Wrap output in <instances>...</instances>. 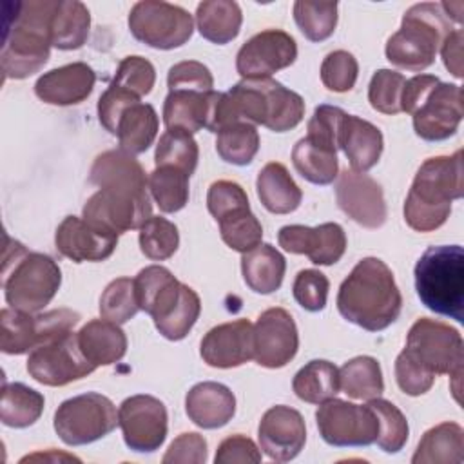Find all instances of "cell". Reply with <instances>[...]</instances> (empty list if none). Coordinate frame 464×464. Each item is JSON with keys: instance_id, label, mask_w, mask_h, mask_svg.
Segmentation results:
<instances>
[{"instance_id": "obj_1", "label": "cell", "mask_w": 464, "mask_h": 464, "mask_svg": "<svg viewBox=\"0 0 464 464\" xmlns=\"http://www.w3.org/2000/svg\"><path fill=\"white\" fill-rule=\"evenodd\" d=\"M89 179L100 187L83 205V219L94 228L120 236L140 228L152 216L149 179L132 154L121 149L102 152Z\"/></svg>"}, {"instance_id": "obj_2", "label": "cell", "mask_w": 464, "mask_h": 464, "mask_svg": "<svg viewBox=\"0 0 464 464\" xmlns=\"http://www.w3.org/2000/svg\"><path fill=\"white\" fill-rule=\"evenodd\" d=\"M401 308L402 295L393 272L379 257L361 259L337 294L339 314L368 332L388 328L399 317Z\"/></svg>"}, {"instance_id": "obj_3", "label": "cell", "mask_w": 464, "mask_h": 464, "mask_svg": "<svg viewBox=\"0 0 464 464\" xmlns=\"http://www.w3.org/2000/svg\"><path fill=\"white\" fill-rule=\"evenodd\" d=\"M462 150L428 158L417 170L404 203V219L417 232H431L446 223L451 201L462 198Z\"/></svg>"}, {"instance_id": "obj_4", "label": "cell", "mask_w": 464, "mask_h": 464, "mask_svg": "<svg viewBox=\"0 0 464 464\" xmlns=\"http://www.w3.org/2000/svg\"><path fill=\"white\" fill-rule=\"evenodd\" d=\"M56 0L16 2L9 14L2 45V72L5 78L22 80L38 72L49 60V24Z\"/></svg>"}, {"instance_id": "obj_5", "label": "cell", "mask_w": 464, "mask_h": 464, "mask_svg": "<svg viewBox=\"0 0 464 464\" xmlns=\"http://www.w3.org/2000/svg\"><path fill=\"white\" fill-rule=\"evenodd\" d=\"M2 285L11 308L36 314L56 295L62 285V270L53 257L27 252L22 243L5 234Z\"/></svg>"}, {"instance_id": "obj_6", "label": "cell", "mask_w": 464, "mask_h": 464, "mask_svg": "<svg viewBox=\"0 0 464 464\" xmlns=\"http://www.w3.org/2000/svg\"><path fill=\"white\" fill-rule=\"evenodd\" d=\"M451 31V20L440 4H415L404 13L401 29L388 38L386 58L399 69L420 72L435 62L444 38Z\"/></svg>"}, {"instance_id": "obj_7", "label": "cell", "mask_w": 464, "mask_h": 464, "mask_svg": "<svg viewBox=\"0 0 464 464\" xmlns=\"http://www.w3.org/2000/svg\"><path fill=\"white\" fill-rule=\"evenodd\" d=\"M422 304L444 317L464 321V252L459 245L430 246L415 265Z\"/></svg>"}, {"instance_id": "obj_8", "label": "cell", "mask_w": 464, "mask_h": 464, "mask_svg": "<svg viewBox=\"0 0 464 464\" xmlns=\"http://www.w3.org/2000/svg\"><path fill=\"white\" fill-rule=\"evenodd\" d=\"M402 352L433 375L448 373L451 379L462 377V337L448 323L430 317L417 319L408 332Z\"/></svg>"}, {"instance_id": "obj_9", "label": "cell", "mask_w": 464, "mask_h": 464, "mask_svg": "<svg viewBox=\"0 0 464 464\" xmlns=\"http://www.w3.org/2000/svg\"><path fill=\"white\" fill-rule=\"evenodd\" d=\"M116 426V406L109 397L96 392L63 401L54 413V430L69 446L91 444L109 435Z\"/></svg>"}, {"instance_id": "obj_10", "label": "cell", "mask_w": 464, "mask_h": 464, "mask_svg": "<svg viewBox=\"0 0 464 464\" xmlns=\"http://www.w3.org/2000/svg\"><path fill=\"white\" fill-rule=\"evenodd\" d=\"M80 321V314L58 308L45 314L4 308L0 314V348L4 353L20 355L34 350L42 343L71 332Z\"/></svg>"}, {"instance_id": "obj_11", "label": "cell", "mask_w": 464, "mask_h": 464, "mask_svg": "<svg viewBox=\"0 0 464 464\" xmlns=\"http://www.w3.org/2000/svg\"><path fill=\"white\" fill-rule=\"evenodd\" d=\"M132 36L154 49H174L188 42L194 31L192 14L169 2H136L129 13Z\"/></svg>"}, {"instance_id": "obj_12", "label": "cell", "mask_w": 464, "mask_h": 464, "mask_svg": "<svg viewBox=\"0 0 464 464\" xmlns=\"http://www.w3.org/2000/svg\"><path fill=\"white\" fill-rule=\"evenodd\" d=\"M94 370L96 366L82 353L78 334L72 330L42 343L27 357L29 375L45 386H65Z\"/></svg>"}, {"instance_id": "obj_13", "label": "cell", "mask_w": 464, "mask_h": 464, "mask_svg": "<svg viewBox=\"0 0 464 464\" xmlns=\"http://www.w3.org/2000/svg\"><path fill=\"white\" fill-rule=\"evenodd\" d=\"M315 420L323 440L337 448L370 446L379 433L377 415L368 404L359 406L335 397L319 404Z\"/></svg>"}, {"instance_id": "obj_14", "label": "cell", "mask_w": 464, "mask_h": 464, "mask_svg": "<svg viewBox=\"0 0 464 464\" xmlns=\"http://www.w3.org/2000/svg\"><path fill=\"white\" fill-rule=\"evenodd\" d=\"M125 444L138 453L156 451L167 437V408L152 395L127 397L118 408Z\"/></svg>"}, {"instance_id": "obj_15", "label": "cell", "mask_w": 464, "mask_h": 464, "mask_svg": "<svg viewBox=\"0 0 464 464\" xmlns=\"http://www.w3.org/2000/svg\"><path fill=\"white\" fill-rule=\"evenodd\" d=\"M297 58L295 40L281 29H266L246 40L236 56V69L243 80L270 78L290 67Z\"/></svg>"}, {"instance_id": "obj_16", "label": "cell", "mask_w": 464, "mask_h": 464, "mask_svg": "<svg viewBox=\"0 0 464 464\" xmlns=\"http://www.w3.org/2000/svg\"><path fill=\"white\" fill-rule=\"evenodd\" d=\"M411 116L419 138L426 141L448 140L457 132L464 116L460 85L439 82Z\"/></svg>"}, {"instance_id": "obj_17", "label": "cell", "mask_w": 464, "mask_h": 464, "mask_svg": "<svg viewBox=\"0 0 464 464\" xmlns=\"http://www.w3.org/2000/svg\"><path fill=\"white\" fill-rule=\"evenodd\" d=\"M299 346L297 326L285 308L265 310L254 324V359L265 368H283Z\"/></svg>"}, {"instance_id": "obj_18", "label": "cell", "mask_w": 464, "mask_h": 464, "mask_svg": "<svg viewBox=\"0 0 464 464\" xmlns=\"http://www.w3.org/2000/svg\"><path fill=\"white\" fill-rule=\"evenodd\" d=\"M339 208L364 228H379L384 225L388 210L381 185L364 172L344 170L335 185Z\"/></svg>"}, {"instance_id": "obj_19", "label": "cell", "mask_w": 464, "mask_h": 464, "mask_svg": "<svg viewBox=\"0 0 464 464\" xmlns=\"http://www.w3.org/2000/svg\"><path fill=\"white\" fill-rule=\"evenodd\" d=\"M257 437L266 457L277 462L292 460L306 442L303 415L290 406H272L259 420Z\"/></svg>"}, {"instance_id": "obj_20", "label": "cell", "mask_w": 464, "mask_h": 464, "mask_svg": "<svg viewBox=\"0 0 464 464\" xmlns=\"http://www.w3.org/2000/svg\"><path fill=\"white\" fill-rule=\"evenodd\" d=\"M277 241L283 250L304 254L314 265H334L346 250V236L337 223H323L317 227L286 225L279 230Z\"/></svg>"}, {"instance_id": "obj_21", "label": "cell", "mask_w": 464, "mask_h": 464, "mask_svg": "<svg viewBox=\"0 0 464 464\" xmlns=\"http://www.w3.org/2000/svg\"><path fill=\"white\" fill-rule=\"evenodd\" d=\"M199 353L208 366L236 368L254 359V324L236 319L210 328L201 339Z\"/></svg>"}, {"instance_id": "obj_22", "label": "cell", "mask_w": 464, "mask_h": 464, "mask_svg": "<svg viewBox=\"0 0 464 464\" xmlns=\"http://www.w3.org/2000/svg\"><path fill=\"white\" fill-rule=\"evenodd\" d=\"M54 243L58 252L74 263L103 261L114 252L118 236L94 228L82 218L67 216L56 228Z\"/></svg>"}, {"instance_id": "obj_23", "label": "cell", "mask_w": 464, "mask_h": 464, "mask_svg": "<svg viewBox=\"0 0 464 464\" xmlns=\"http://www.w3.org/2000/svg\"><path fill=\"white\" fill-rule=\"evenodd\" d=\"M96 74L83 62H72L42 74L34 83L36 96L51 105H74L94 89Z\"/></svg>"}, {"instance_id": "obj_24", "label": "cell", "mask_w": 464, "mask_h": 464, "mask_svg": "<svg viewBox=\"0 0 464 464\" xmlns=\"http://www.w3.org/2000/svg\"><path fill=\"white\" fill-rule=\"evenodd\" d=\"M185 410L196 426L203 430H216L232 420L236 413V397L225 384L205 381L188 390L185 397Z\"/></svg>"}, {"instance_id": "obj_25", "label": "cell", "mask_w": 464, "mask_h": 464, "mask_svg": "<svg viewBox=\"0 0 464 464\" xmlns=\"http://www.w3.org/2000/svg\"><path fill=\"white\" fill-rule=\"evenodd\" d=\"M183 283H179L172 272L160 265L145 266L134 277V290L140 310L147 312L154 323L170 314L181 297Z\"/></svg>"}, {"instance_id": "obj_26", "label": "cell", "mask_w": 464, "mask_h": 464, "mask_svg": "<svg viewBox=\"0 0 464 464\" xmlns=\"http://www.w3.org/2000/svg\"><path fill=\"white\" fill-rule=\"evenodd\" d=\"M382 132L370 121L344 114L339 127V149L346 154L352 170H370L382 154Z\"/></svg>"}, {"instance_id": "obj_27", "label": "cell", "mask_w": 464, "mask_h": 464, "mask_svg": "<svg viewBox=\"0 0 464 464\" xmlns=\"http://www.w3.org/2000/svg\"><path fill=\"white\" fill-rule=\"evenodd\" d=\"M82 353L98 368L118 362L127 352V337L120 324L107 319H92L78 332Z\"/></svg>"}, {"instance_id": "obj_28", "label": "cell", "mask_w": 464, "mask_h": 464, "mask_svg": "<svg viewBox=\"0 0 464 464\" xmlns=\"http://www.w3.org/2000/svg\"><path fill=\"white\" fill-rule=\"evenodd\" d=\"M256 188L259 201L272 214H290L303 199L301 188L279 161H270L259 170Z\"/></svg>"}, {"instance_id": "obj_29", "label": "cell", "mask_w": 464, "mask_h": 464, "mask_svg": "<svg viewBox=\"0 0 464 464\" xmlns=\"http://www.w3.org/2000/svg\"><path fill=\"white\" fill-rule=\"evenodd\" d=\"M286 261L283 254L268 245L261 243L256 248L248 250L241 257V272L246 286L256 294H272L276 292L285 277Z\"/></svg>"}, {"instance_id": "obj_30", "label": "cell", "mask_w": 464, "mask_h": 464, "mask_svg": "<svg viewBox=\"0 0 464 464\" xmlns=\"http://www.w3.org/2000/svg\"><path fill=\"white\" fill-rule=\"evenodd\" d=\"M212 92L169 91L163 103V123L167 129H181L190 134L207 129Z\"/></svg>"}, {"instance_id": "obj_31", "label": "cell", "mask_w": 464, "mask_h": 464, "mask_svg": "<svg viewBox=\"0 0 464 464\" xmlns=\"http://www.w3.org/2000/svg\"><path fill=\"white\" fill-rule=\"evenodd\" d=\"M464 459V430L457 422H442L428 430L413 457V464H460Z\"/></svg>"}, {"instance_id": "obj_32", "label": "cell", "mask_w": 464, "mask_h": 464, "mask_svg": "<svg viewBox=\"0 0 464 464\" xmlns=\"http://www.w3.org/2000/svg\"><path fill=\"white\" fill-rule=\"evenodd\" d=\"M158 125V114L150 103H132L123 111L116 127L120 149L132 156L145 152L156 140Z\"/></svg>"}, {"instance_id": "obj_33", "label": "cell", "mask_w": 464, "mask_h": 464, "mask_svg": "<svg viewBox=\"0 0 464 464\" xmlns=\"http://www.w3.org/2000/svg\"><path fill=\"white\" fill-rule=\"evenodd\" d=\"M241 9L232 0H205L198 4L196 24L203 38L212 44H228L239 34Z\"/></svg>"}, {"instance_id": "obj_34", "label": "cell", "mask_w": 464, "mask_h": 464, "mask_svg": "<svg viewBox=\"0 0 464 464\" xmlns=\"http://www.w3.org/2000/svg\"><path fill=\"white\" fill-rule=\"evenodd\" d=\"M89 27H91V14L82 2L78 0L58 2L49 24L51 45L62 51L80 49L87 40Z\"/></svg>"}, {"instance_id": "obj_35", "label": "cell", "mask_w": 464, "mask_h": 464, "mask_svg": "<svg viewBox=\"0 0 464 464\" xmlns=\"http://www.w3.org/2000/svg\"><path fill=\"white\" fill-rule=\"evenodd\" d=\"M292 163L295 170L314 185H330L339 172L337 150L310 138H301L292 149Z\"/></svg>"}, {"instance_id": "obj_36", "label": "cell", "mask_w": 464, "mask_h": 464, "mask_svg": "<svg viewBox=\"0 0 464 464\" xmlns=\"http://www.w3.org/2000/svg\"><path fill=\"white\" fill-rule=\"evenodd\" d=\"M292 388L301 401L321 404L339 393V370L330 361L314 359L294 375Z\"/></svg>"}, {"instance_id": "obj_37", "label": "cell", "mask_w": 464, "mask_h": 464, "mask_svg": "<svg viewBox=\"0 0 464 464\" xmlns=\"http://www.w3.org/2000/svg\"><path fill=\"white\" fill-rule=\"evenodd\" d=\"M44 395L22 382H4L0 420L9 428H27L34 424L44 411Z\"/></svg>"}, {"instance_id": "obj_38", "label": "cell", "mask_w": 464, "mask_h": 464, "mask_svg": "<svg viewBox=\"0 0 464 464\" xmlns=\"http://www.w3.org/2000/svg\"><path fill=\"white\" fill-rule=\"evenodd\" d=\"M341 390L352 399H375L384 392L382 372L377 359L359 355L346 361L339 370Z\"/></svg>"}, {"instance_id": "obj_39", "label": "cell", "mask_w": 464, "mask_h": 464, "mask_svg": "<svg viewBox=\"0 0 464 464\" xmlns=\"http://www.w3.org/2000/svg\"><path fill=\"white\" fill-rule=\"evenodd\" d=\"M266 98H268V116L265 127L274 132H285L297 127L304 116L303 98L286 89L283 83L266 78Z\"/></svg>"}, {"instance_id": "obj_40", "label": "cell", "mask_w": 464, "mask_h": 464, "mask_svg": "<svg viewBox=\"0 0 464 464\" xmlns=\"http://www.w3.org/2000/svg\"><path fill=\"white\" fill-rule=\"evenodd\" d=\"M216 150L219 158L232 165H248L259 150V134L256 125L236 121L218 130Z\"/></svg>"}, {"instance_id": "obj_41", "label": "cell", "mask_w": 464, "mask_h": 464, "mask_svg": "<svg viewBox=\"0 0 464 464\" xmlns=\"http://www.w3.org/2000/svg\"><path fill=\"white\" fill-rule=\"evenodd\" d=\"M188 174L176 167H156L149 176V190L161 212L181 210L188 201Z\"/></svg>"}, {"instance_id": "obj_42", "label": "cell", "mask_w": 464, "mask_h": 464, "mask_svg": "<svg viewBox=\"0 0 464 464\" xmlns=\"http://www.w3.org/2000/svg\"><path fill=\"white\" fill-rule=\"evenodd\" d=\"M198 160L199 149L190 132L181 129H167L161 134L154 154L156 167L169 165L192 176L198 167Z\"/></svg>"}, {"instance_id": "obj_43", "label": "cell", "mask_w": 464, "mask_h": 464, "mask_svg": "<svg viewBox=\"0 0 464 464\" xmlns=\"http://www.w3.org/2000/svg\"><path fill=\"white\" fill-rule=\"evenodd\" d=\"M221 239L236 252H248L261 245L263 227L250 212V207H239L218 219Z\"/></svg>"}, {"instance_id": "obj_44", "label": "cell", "mask_w": 464, "mask_h": 464, "mask_svg": "<svg viewBox=\"0 0 464 464\" xmlns=\"http://www.w3.org/2000/svg\"><path fill=\"white\" fill-rule=\"evenodd\" d=\"M294 20L301 33L310 42H323L330 38L337 25L335 2H310L297 0L294 4Z\"/></svg>"}, {"instance_id": "obj_45", "label": "cell", "mask_w": 464, "mask_h": 464, "mask_svg": "<svg viewBox=\"0 0 464 464\" xmlns=\"http://www.w3.org/2000/svg\"><path fill=\"white\" fill-rule=\"evenodd\" d=\"M368 406L375 411L379 420V433H377V446L386 453H397L404 448L408 440V420L402 411L386 399L375 397L368 401Z\"/></svg>"}, {"instance_id": "obj_46", "label": "cell", "mask_w": 464, "mask_h": 464, "mask_svg": "<svg viewBox=\"0 0 464 464\" xmlns=\"http://www.w3.org/2000/svg\"><path fill=\"white\" fill-rule=\"evenodd\" d=\"M179 234L174 223L161 216H150L140 227V248L152 261H165L178 250Z\"/></svg>"}, {"instance_id": "obj_47", "label": "cell", "mask_w": 464, "mask_h": 464, "mask_svg": "<svg viewBox=\"0 0 464 464\" xmlns=\"http://www.w3.org/2000/svg\"><path fill=\"white\" fill-rule=\"evenodd\" d=\"M134 279L118 277L111 281L100 297V315L116 324H123L138 314Z\"/></svg>"}, {"instance_id": "obj_48", "label": "cell", "mask_w": 464, "mask_h": 464, "mask_svg": "<svg viewBox=\"0 0 464 464\" xmlns=\"http://www.w3.org/2000/svg\"><path fill=\"white\" fill-rule=\"evenodd\" d=\"M199 312H201L199 295L190 286L183 285L181 297L176 303V306L170 310L167 317H163L154 324L163 337L170 341H179L192 330V326L199 317Z\"/></svg>"}, {"instance_id": "obj_49", "label": "cell", "mask_w": 464, "mask_h": 464, "mask_svg": "<svg viewBox=\"0 0 464 464\" xmlns=\"http://www.w3.org/2000/svg\"><path fill=\"white\" fill-rule=\"evenodd\" d=\"M406 78L392 69H379L370 80L368 85V102L370 105L382 114L401 112V96Z\"/></svg>"}, {"instance_id": "obj_50", "label": "cell", "mask_w": 464, "mask_h": 464, "mask_svg": "<svg viewBox=\"0 0 464 464\" xmlns=\"http://www.w3.org/2000/svg\"><path fill=\"white\" fill-rule=\"evenodd\" d=\"M359 72L357 60L348 51H334L321 63V82L334 92H346L355 85Z\"/></svg>"}, {"instance_id": "obj_51", "label": "cell", "mask_w": 464, "mask_h": 464, "mask_svg": "<svg viewBox=\"0 0 464 464\" xmlns=\"http://www.w3.org/2000/svg\"><path fill=\"white\" fill-rule=\"evenodd\" d=\"M156 82L154 65L143 56H125L116 71L112 80L114 85H120L138 98L149 94Z\"/></svg>"}, {"instance_id": "obj_52", "label": "cell", "mask_w": 464, "mask_h": 464, "mask_svg": "<svg viewBox=\"0 0 464 464\" xmlns=\"http://www.w3.org/2000/svg\"><path fill=\"white\" fill-rule=\"evenodd\" d=\"M328 277L314 268H306L297 272L294 279V299L308 312H319L326 306L328 297Z\"/></svg>"}, {"instance_id": "obj_53", "label": "cell", "mask_w": 464, "mask_h": 464, "mask_svg": "<svg viewBox=\"0 0 464 464\" xmlns=\"http://www.w3.org/2000/svg\"><path fill=\"white\" fill-rule=\"evenodd\" d=\"M169 91H198L208 92L214 87L212 72L207 65L196 60H185L169 69L167 74Z\"/></svg>"}, {"instance_id": "obj_54", "label": "cell", "mask_w": 464, "mask_h": 464, "mask_svg": "<svg viewBox=\"0 0 464 464\" xmlns=\"http://www.w3.org/2000/svg\"><path fill=\"white\" fill-rule=\"evenodd\" d=\"M346 112L334 105H319L314 111V116L308 121L306 127V138L312 141H317L321 145L339 149V127L341 120Z\"/></svg>"}, {"instance_id": "obj_55", "label": "cell", "mask_w": 464, "mask_h": 464, "mask_svg": "<svg viewBox=\"0 0 464 464\" xmlns=\"http://www.w3.org/2000/svg\"><path fill=\"white\" fill-rule=\"evenodd\" d=\"M140 98L136 94H132L130 91L111 83L107 87V91L100 96L98 100V120L100 123L116 136V127L120 121V116L123 114V111L127 107H130L132 103H138Z\"/></svg>"}, {"instance_id": "obj_56", "label": "cell", "mask_w": 464, "mask_h": 464, "mask_svg": "<svg viewBox=\"0 0 464 464\" xmlns=\"http://www.w3.org/2000/svg\"><path fill=\"white\" fill-rule=\"evenodd\" d=\"M207 207H208V212L218 221L221 216H225L234 208L248 207V198L245 188L239 183L219 179V181H214L208 188Z\"/></svg>"}, {"instance_id": "obj_57", "label": "cell", "mask_w": 464, "mask_h": 464, "mask_svg": "<svg viewBox=\"0 0 464 464\" xmlns=\"http://www.w3.org/2000/svg\"><path fill=\"white\" fill-rule=\"evenodd\" d=\"M395 379L399 388L411 397L426 393L435 381V375L417 364L411 357L401 352L395 359Z\"/></svg>"}, {"instance_id": "obj_58", "label": "cell", "mask_w": 464, "mask_h": 464, "mask_svg": "<svg viewBox=\"0 0 464 464\" xmlns=\"http://www.w3.org/2000/svg\"><path fill=\"white\" fill-rule=\"evenodd\" d=\"M207 460V440L194 431L181 433L172 440L167 453L163 455V464L174 462H194L201 464Z\"/></svg>"}, {"instance_id": "obj_59", "label": "cell", "mask_w": 464, "mask_h": 464, "mask_svg": "<svg viewBox=\"0 0 464 464\" xmlns=\"http://www.w3.org/2000/svg\"><path fill=\"white\" fill-rule=\"evenodd\" d=\"M214 462L216 464H236V462L256 464V462H261V451L252 439L245 435H230L218 446Z\"/></svg>"}, {"instance_id": "obj_60", "label": "cell", "mask_w": 464, "mask_h": 464, "mask_svg": "<svg viewBox=\"0 0 464 464\" xmlns=\"http://www.w3.org/2000/svg\"><path fill=\"white\" fill-rule=\"evenodd\" d=\"M440 80L433 74H417L410 80H406L402 96H401V111L413 114L419 105L424 102V98L430 94V91L439 83Z\"/></svg>"}, {"instance_id": "obj_61", "label": "cell", "mask_w": 464, "mask_h": 464, "mask_svg": "<svg viewBox=\"0 0 464 464\" xmlns=\"http://www.w3.org/2000/svg\"><path fill=\"white\" fill-rule=\"evenodd\" d=\"M462 40L464 33L460 27H457L444 38L440 45L442 62L455 78H462Z\"/></svg>"}, {"instance_id": "obj_62", "label": "cell", "mask_w": 464, "mask_h": 464, "mask_svg": "<svg viewBox=\"0 0 464 464\" xmlns=\"http://www.w3.org/2000/svg\"><path fill=\"white\" fill-rule=\"evenodd\" d=\"M38 459H44V460H78L76 457L72 455H67V453H56V451H51V453H34V455H27L24 457L20 462H27V460H38Z\"/></svg>"}]
</instances>
